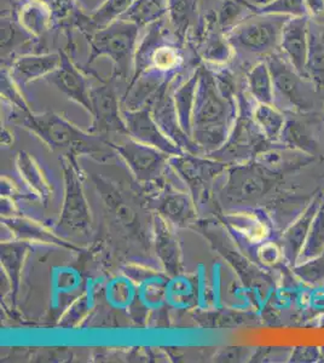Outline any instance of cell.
<instances>
[{
    "label": "cell",
    "instance_id": "f546056e",
    "mask_svg": "<svg viewBox=\"0 0 324 363\" xmlns=\"http://www.w3.org/2000/svg\"><path fill=\"white\" fill-rule=\"evenodd\" d=\"M243 10H248L245 5L240 4L234 0H223V5L219 13H217L218 22L223 30L228 33L230 29L234 28L240 21Z\"/></svg>",
    "mask_w": 324,
    "mask_h": 363
},
{
    "label": "cell",
    "instance_id": "ac0fdd59",
    "mask_svg": "<svg viewBox=\"0 0 324 363\" xmlns=\"http://www.w3.org/2000/svg\"><path fill=\"white\" fill-rule=\"evenodd\" d=\"M199 69H195L188 80L177 87L173 94V101L176 106L177 116L184 133L191 138L193 136V114L196 99Z\"/></svg>",
    "mask_w": 324,
    "mask_h": 363
},
{
    "label": "cell",
    "instance_id": "7402d4cb",
    "mask_svg": "<svg viewBox=\"0 0 324 363\" xmlns=\"http://www.w3.org/2000/svg\"><path fill=\"white\" fill-rule=\"evenodd\" d=\"M216 165V162L201 160L189 155L178 157L173 160V166L178 174L193 186H202L206 182L212 179L217 174Z\"/></svg>",
    "mask_w": 324,
    "mask_h": 363
},
{
    "label": "cell",
    "instance_id": "9c48e42d",
    "mask_svg": "<svg viewBox=\"0 0 324 363\" xmlns=\"http://www.w3.org/2000/svg\"><path fill=\"white\" fill-rule=\"evenodd\" d=\"M94 179L104 206L107 207V211L114 219L115 223L128 234L130 239L135 240L142 245L145 244L147 235L138 212L123 198L119 190L116 189L111 182L99 177Z\"/></svg>",
    "mask_w": 324,
    "mask_h": 363
},
{
    "label": "cell",
    "instance_id": "7c38bea8",
    "mask_svg": "<svg viewBox=\"0 0 324 363\" xmlns=\"http://www.w3.org/2000/svg\"><path fill=\"white\" fill-rule=\"evenodd\" d=\"M310 23L308 17H289L281 33L279 49L284 57L303 77H306Z\"/></svg>",
    "mask_w": 324,
    "mask_h": 363
},
{
    "label": "cell",
    "instance_id": "7a4b0ae2",
    "mask_svg": "<svg viewBox=\"0 0 324 363\" xmlns=\"http://www.w3.org/2000/svg\"><path fill=\"white\" fill-rule=\"evenodd\" d=\"M140 27L131 21L118 18L102 28L86 34L90 55L87 66L99 57H108L113 63V82L131 80L138 46Z\"/></svg>",
    "mask_w": 324,
    "mask_h": 363
},
{
    "label": "cell",
    "instance_id": "ba28073f",
    "mask_svg": "<svg viewBox=\"0 0 324 363\" xmlns=\"http://www.w3.org/2000/svg\"><path fill=\"white\" fill-rule=\"evenodd\" d=\"M128 135L143 145L159 149L169 155H181V147L164 135L157 125L149 107L126 109L123 112Z\"/></svg>",
    "mask_w": 324,
    "mask_h": 363
},
{
    "label": "cell",
    "instance_id": "cb8c5ba5",
    "mask_svg": "<svg viewBox=\"0 0 324 363\" xmlns=\"http://www.w3.org/2000/svg\"><path fill=\"white\" fill-rule=\"evenodd\" d=\"M247 83H248L250 94L259 104H270L274 83H272L267 61L258 62L250 68L247 74Z\"/></svg>",
    "mask_w": 324,
    "mask_h": 363
},
{
    "label": "cell",
    "instance_id": "1f68e13d",
    "mask_svg": "<svg viewBox=\"0 0 324 363\" xmlns=\"http://www.w3.org/2000/svg\"><path fill=\"white\" fill-rule=\"evenodd\" d=\"M308 18L318 25H324V0H305Z\"/></svg>",
    "mask_w": 324,
    "mask_h": 363
},
{
    "label": "cell",
    "instance_id": "5b68a950",
    "mask_svg": "<svg viewBox=\"0 0 324 363\" xmlns=\"http://www.w3.org/2000/svg\"><path fill=\"white\" fill-rule=\"evenodd\" d=\"M288 18L276 15H252L230 29L226 38L234 52L267 58L279 48L282 28Z\"/></svg>",
    "mask_w": 324,
    "mask_h": 363
},
{
    "label": "cell",
    "instance_id": "d4e9b609",
    "mask_svg": "<svg viewBox=\"0 0 324 363\" xmlns=\"http://www.w3.org/2000/svg\"><path fill=\"white\" fill-rule=\"evenodd\" d=\"M306 77L311 78L318 89L324 87V35L312 32L308 39Z\"/></svg>",
    "mask_w": 324,
    "mask_h": 363
},
{
    "label": "cell",
    "instance_id": "ffe728a7",
    "mask_svg": "<svg viewBox=\"0 0 324 363\" xmlns=\"http://www.w3.org/2000/svg\"><path fill=\"white\" fill-rule=\"evenodd\" d=\"M199 0H169V23L173 33L185 43L199 20Z\"/></svg>",
    "mask_w": 324,
    "mask_h": 363
},
{
    "label": "cell",
    "instance_id": "f1b7e54d",
    "mask_svg": "<svg viewBox=\"0 0 324 363\" xmlns=\"http://www.w3.org/2000/svg\"><path fill=\"white\" fill-rule=\"evenodd\" d=\"M27 246L25 244H5L1 246V262L13 282L18 281Z\"/></svg>",
    "mask_w": 324,
    "mask_h": 363
},
{
    "label": "cell",
    "instance_id": "8992f818",
    "mask_svg": "<svg viewBox=\"0 0 324 363\" xmlns=\"http://www.w3.org/2000/svg\"><path fill=\"white\" fill-rule=\"evenodd\" d=\"M91 104L94 118L91 133H128V128L120 111V99L113 80H101V84L91 87Z\"/></svg>",
    "mask_w": 324,
    "mask_h": 363
},
{
    "label": "cell",
    "instance_id": "d6a6232c",
    "mask_svg": "<svg viewBox=\"0 0 324 363\" xmlns=\"http://www.w3.org/2000/svg\"><path fill=\"white\" fill-rule=\"evenodd\" d=\"M234 1H238L240 4L245 5V6L250 10V13H253V11H255V4L250 3L248 0H234Z\"/></svg>",
    "mask_w": 324,
    "mask_h": 363
},
{
    "label": "cell",
    "instance_id": "83f0119b",
    "mask_svg": "<svg viewBox=\"0 0 324 363\" xmlns=\"http://www.w3.org/2000/svg\"><path fill=\"white\" fill-rule=\"evenodd\" d=\"M255 120L269 137H275L284 125V118L270 104H259L255 108Z\"/></svg>",
    "mask_w": 324,
    "mask_h": 363
},
{
    "label": "cell",
    "instance_id": "9a60e30c",
    "mask_svg": "<svg viewBox=\"0 0 324 363\" xmlns=\"http://www.w3.org/2000/svg\"><path fill=\"white\" fill-rule=\"evenodd\" d=\"M15 21L30 37L40 39L54 25V11L45 0H17Z\"/></svg>",
    "mask_w": 324,
    "mask_h": 363
},
{
    "label": "cell",
    "instance_id": "6da1fadb",
    "mask_svg": "<svg viewBox=\"0 0 324 363\" xmlns=\"http://www.w3.org/2000/svg\"><path fill=\"white\" fill-rule=\"evenodd\" d=\"M199 83L193 114L194 142L199 147L214 150L225 140L234 114L233 97L218 87L213 70L199 65Z\"/></svg>",
    "mask_w": 324,
    "mask_h": 363
},
{
    "label": "cell",
    "instance_id": "277c9868",
    "mask_svg": "<svg viewBox=\"0 0 324 363\" xmlns=\"http://www.w3.org/2000/svg\"><path fill=\"white\" fill-rule=\"evenodd\" d=\"M183 44L173 30L164 27V20L149 26L145 37L137 46L133 74L130 82L145 73H154L173 80L184 66Z\"/></svg>",
    "mask_w": 324,
    "mask_h": 363
},
{
    "label": "cell",
    "instance_id": "4316f807",
    "mask_svg": "<svg viewBox=\"0 0 324 363\" xmlns=\"http://www.w3.org/2000/svg\"><path fill=\"white\" fill-rule=\"evenodd\" d=\"M18 167H20L21 174L25 177L27 183L37 191L38 194L41 196L49 195V186L46 184L44 177L41 176L37 164L25 152H21L18 154Z\"/></svg>",
    "mask_w": 324,
    "mask_h": 363
},
{
    "label": "cell",
    "instance_id": "2e32d148",
    "mask_svg": "<svg viewBox=\"0 0 324 363\" xmlns=\"http://www.w3.org/2000/svg\"><path fill=\"white\" fill-rule=\"evenodd\" d=\"M265 61L270 69L274 87L291 99V102H304L303 97H300L303 92V75H300L294 69V67L288 62V60L276 52L269 55Z\"/></svg>",
    "mask_w": 324,
    "mask_h": 363
},
{
    "label": "cell",
    "instance_id": "4dcf8cb0",
    "mask_svg": "<svg viewBox=\"0 0 324 363\" xmlns=\"http://www.w3.org/2000/svg\"><path fill=\"white\" fill-rule=\"evenodd\" d=\"M1 96L9 102L15 106L17 109L21 111H29L28 104H26L23 96L21 94V87L17 85L13 79L9 74L8 69L5 67H1Z\"/></svg>",
    "mask_w": 324,
    "mask_h": 363
},
{
    "label": "cell",
    "instance_id": "e0dca14e",
    "mask_svg": "<svg viewBox=\"0 0 324 363\" xmlns=\"http://www.w3.org/2000/svg\"><path fill=\"white\" fill-rule=\"evenodd\" d=\"M137 0H106L99 9L90 15L79 13L74 26H77L84 35L102 28L111 22L118 20L123 13H126Z\"/></svg>",
    "mask_w": 324,
    "mask_h": 363
},
{
    "label": "cell",
    "instance_id": "603a6c76",
    "mask_svg": "<svg viewBox=\"0 0 324 363\" xmlns=\"http://www.w3.org/2000/svg\"><path fill=\"white\" fill-rule=\"evenodd\" d=\"M159 211L164 218L178 224L184 225L194 217V206L189 196L183 193H167L161 199Z\"/></svg>",
    "mask_w": 324,
    "mask_h": 363
},
{
    "label": "cell",
    "instance_id": "52a82bcc",
    "mask_svg": "<svg viewBox=\"0 0 324 363\" xmlns=\"http://www.w3.org/2000/svg\"><path fill=\"white\" fill-rule=\"evenodd\" d=\"M65 179L66 196L61 218L58 222V229L75 235H84L91 229L90 208L78 174L70 165L66 166L65 169Z\"/></svg>",
    "mask_w": 324,
    "mask_h": 363
},
{
    "label": "cell",
    "instance_id": "8fae6325",
    "mask_svg": "<svg viewBox=\"0 0 324 363\" xmlns=\"http://www.w3.org/2000/svg\"><path fill=\"white\" fill-rule=\"evenodd\" d=\"M118 152L126 160L135 177L142 182L154 181L159 177L166 167L169 157V154L133 138L119 145Z\"/></svg>",
    "mask_w": 324,
    "mask_h": 363
},
{
    "label": "cell",
    "instance_id": "44dd1931",
    "mask_svg": "<svg viewBox=\"0 0 324 363\" xmlns=\"http://www.w3.org/2000/svg\"><path fill=\"white\" fill-rule=\"evenodd\" d=\"M169 11V0H137L119 18L131 21L140 28L164 20Z\"/></svg>",
    "mask_w": 324,
    "mask_h": 363
},
{
    "label": "cell",
    "instance_id": "484cf974",
    "mask_svg": "<svg viewBox=\"0 0 324 363\" xmlns=\"http://www.w3.org/2000/svg\"><path fill=\"white\" fill-rule=\"evenodd\" d=\"M252 15H276V16H308L305 0H267L263 4H255Z\"/></svg>",
    "mask_w": 324,
    "mask_h": 363
},
{
    "label": "cell",
    "instance_id": "836d02e7",
    "mask_svg": "<svg viewBox=\"0 0 324 363\" xmlns=\"http://www.w3.org/2000/svg\"><path fill=\"white\" fill-rule=\"evenodd\" d=\"M267 0H258V4H263V3H267Z\"/></svg>",
    "mask_w": 324,
    "mask_h": 363
},
{
    "label": "cell",
    "instance_id": "3957f363",
    "mask_svg": "<svg viewBox=\"0 0 324 363\" xmlns=\"http://www.w3.org/2000/svg\"><path fill=\"white\" fill-rule=\"evenodd\" d=\"M13 119L28 128L51 148L69 150L72 153L104 154L106 143L97 135H87L56 113L33 114L30 111L15 109Z\"/></svg>",
    "mask_w": 324,
    "mask_h": 363
},
{
    "label": "cell",
    "instance_id": "5bb4252c",
    "mask_svg": "<svg viewBox=\"0 0 324 363\" xmlns=\"http://www.w3.org/2000/svg\"><path fill=\"white\" fill-rule=\"evenodd\" d=\"M61 63L60 52L45 54H23L13 58L5 67L13 82L20 87H25L38 79L46 78L54 73Z\"/></svg>",
    "mask_w": 324,
    "mask_h": 363
},
{
    "label": "cell",
    "instance_id": "d6986e66",
    "mask_svg": "<svg viewBox=\"0 0 324 363\" xmlns=\"http://www.w3.org/2000/svg\"><path fill=\"white\" fill-rule=\"evenodd\" d=\"M155 247L156 255L164 264L166 272L171 275H177L181 272V255L178 241L162 219H156Z\"/></svg>",
    "mask_w": 324,
    "mask_h": 363
},
{
    "label": "cell",
    "instance_id": "30bf717a",
    "mask_svg": "<svg viewBox=\"0 0 324 363\" xmlns=\"http://www.w3.org/2000/svg\"><path fill=\"white\" fill-rule=\"evenodd\" d=\"M61 63L54 73L48 75L46 80L54 85L67 99L80 104L87 112L92 113L90 80L82 73L66 50H61Z\"/></svg>",
    "mask_w": 324,
    "mask_h": 363
},
{
    "label": "cell",
    "instance_id": "4fadbf2b",
    "mask_svg": "<svg viewBox=\"0 0 324 363\" xmlns=\"http://www.w3.org/2000/svg\"><path fill=\"white\" fill-rule=\"evenodd\" d=\"M200 34L197 35V54L206 62L222 66L229 62L235 52L226 33L218 22L217 13H211L200 25Z\"/></svg>",
    "mask_w": 324,
    "mask_h": 363
}]
</instances>
